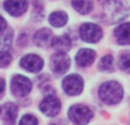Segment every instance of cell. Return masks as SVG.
<instances>
[{"mask_svg":"<svg viewBox=\"0 0 130 125\" xmlns=\"http://www.w3.org/2000/svg\"><path fill=\"white\" fill-rule=\"evenodd\" d=\"M0 113H1V107H0Z\"/></svg>","mask_w":130,"mask_h":125,"instance_id":"obj_25","label":"cell"},{"mask_svg":"<svg viewBox=\"0 0 130 125\" xmlns=\"http://www.w3.org/2000/svg\"><path fill=\"white\" fill-rule=\"evenodd\" d=\"M98 96L101 100L107 105H115L122 99L123 89L115 81H108L101 85L98 90Z\"/></svg>","mask_w":130,"mask_h":125,"instance_id":"obj_1","label":"cell"},{"mask_svg":"<svg viewBox=\"0 0 130 125\" xmlns=\"http://www.w3.org/2000/svg\"><path fill=\"white\" fill-rule=\"evenodd\" d=\"M114 34L120 45H130V23L118 26L114 31Z\"/></svg>","mask_w":130,"mask_h":125,"instance_id":"obj_12","label":"cell"},{"mask_svg":"<svg viewBox=\"0 0 130 125\" xmlns=\"http://www.w3.org/2000/svg\"><path fill=\"white\" fill-rule=\"evenodd\" d=\"M95 60V51L90 49H81L80 51L76 54L75 61L79 66L86 67L91 65Z\"/></svg>","mask_w":130,"mask_h":125,"instance_id":"obj_11","label":"cell"},{"mask_svg":"<svg viewBox=\"0 0 130 125\" xmlns=\"http://www.w3.org/2000/svg\"><path fill=\"white\" fill-rule=\"evenodd\" d=\"M10 89L14 96L16 97H25L29 94L32 89V83L27 77L23 75H15L11 80Z\"/></svg>","mask_w":130,"mask_h":125,"instance_id":"obj_3","label":"cell"},{"mask_svg":"<svg viewBox=\"0 0 130 125\" xmlns=\"http://www.w3.org/2000/svg\"><path fill=\"white\" fill-rule=\"evenodd\" d=\"M20 65L24 69H26L27 72H32L36 73L42 69L43 67V60L39 56L33 54H29L26 56H24L20 61Z\"/></svg>","mask_w":130,"mask_h":125,"instance_id":"obj_8","label":"cell"},{"mask_svg":"<svg viewBox=\"0 0 130 125\" xmlns=\"http://www.w3.org/2000/svg\"><path fill=\"white\" fill-rule=\"evenodd\" d=\"M99 68L105 72L112 71L113 69V57L110 56V55L104 56L103 58L101 59V62H99Z\"/></svg>","mask_w":130,"mask_h":125,"instance_id":"obj_19","label":"cell"},{"mask_svg":"<svg viewBox=\"0 0 130 125\" xmlns=\"http://www.w3.org/2000/svg\"><path fill=\"white\" fill-rule=\"evenodd\" d=\"M40 110L49 117H54L61 110V101L56 96H47L40 103Z\"/></svg>","mask_w":130,"mask_h":125,"instance_id":"obj_7","label":"cell"},{"mask_svg":"<svg viewBox=\"0 0 130 125\" xmlns=\"http://www.w3.org/2000/svg\"><path fill=\"white\" fill-rule=\"evenodd\" d=\"M70 67V58L65 52H57L52 58V69L56 74H64Z\"/></svg>","mask_w":130,"mask_h":125,"instance_id":"obj_9","label":"cell"},{"mask_svg":"<svg viewBox=\"0 0 130 125\" xmlns=\"http://www.w3.org/2000/svg\"><path fill=\"white\" fill-rule=\"evenodd\" d=\"M52 47L57 52H66L71 48V40L67 35L56 36L52 40Z\"/></svg>","mask_w":130,"mask_h":125,"instance_id":"obj_13","label":"cell"},{"mask_svg":"<svg viewBox=\"0 0 130 125\" xmlns=\"http://www.w3.org/2000/svg\"><path fill=\"white\" fill-rule=\"evenodd\" d=\"M50 38H52V32L47 29H41L38 32H36L33 36V41L39 47H45L49 43Z\"/></svg>","mask_w":130,"mask_h":125,"instance_id":"obj_15","label":"cell"},{"mask_svg":"<svg viewBox=\"0 0 130 125\" xmlns=\"http://www.w3.org/2000/svg\"><path fill=\"white\" fill-rule=\"evenodd\" d=\"M69 117L75 124H86L91 119L92 113L86 106L75 105L69 109Z\"/></svg>","mask_w":130,"mask_h":125,"instance_id":"obj_4","label":"cell"},{"mask_svg":"<svg viewBox=\"0 0 130 125\" xmlns=\"http://www.w3.org/2000/svg\"><path fill=\"white\" fill-rule=\"evenodd\" d=\"M6 27H7L6 20H5L4 17H1V16H0V34L4 33V31L6 30Z\"/></svg>","mask_w":130,"mask_h":125,"instance_id":"obj_23","label":"cell"},{"mask_svg":"<svg viewBox=\"0 0 130 125\" xmlns=\"http://www.w3.org/2000/svg\"><path fill=\"white\" fill-rule=\"evenodd\" d=\"M102 29L96 24L86 23L80 27V36L83 41L89 43H96L102 39Z\"/></svg>","mask_w":130,"mask_h":125,"instance_id":"obj_5","label":"cell"},{"mask_svg":"<svg viewBox=\"0 0 130 125\" xmlns=\"http://www.w3.org/2000/svg\"><path fill=\"white\" fill-rule=\"evenodd\" d=\"M119 66L122 71L130 72V52H124L119 58Z\"/></svg>","mask_w":130,"mask_h":125,"instance_id":"obj_20","label":"cell"},{"mask_svg":"<svg viewBox=\"0 0 130 125\" xmlns=\"http://www.w3.org/2000/svg\"><path fill=\"white\" fill-rule=\"evenodd\" d=\"M72 6L80 14H88L92 10V0H72Z\"/></svg>","mask_w":130,"mask_h":125,"instance_id":"obj_16","label":"cell"},{"mask_svg":"<svg viewBox=\"0 0 130 125\" xmlns=\"http://www.w3.org/2000/svg\"><path fill=\"white\" fill-rule=\"evenodd\" d=\"M11 40H13V31L8 30L6 33L2 34L0 36V49L7 50L11 46Z\"/></svg>","mask_w":130,"mask_h":125,"instance_id":"obj_18","label":"cell"},{"mask_svg":"<svg viewBox=\"0 0 130 125\" xmlns=\"http://www.w3.org/2000/svg\"><path fill=\"white\" fill-rule=\"evenodd\" d=\"M63 89L70 96H76L81 93L83 89L82 77L76 74H71L63 80Z\"/></svg>","mask_w":130,"mask_h":125,"instance_id":"obj_6","label":"cell"},{"mask_svg":"<svg viewBox=\"0 0 130 125\" xmlns=\"http://www.w3.org/2000/svg\"><path fill=\"white\" fill-rule=\"evenodd\" d=\"M4 90H5V81L2 78H0V94L4 92Z\"/></svg>","mask_w":130,"mask_h":125,"instance_id":"obj_24","label":"cell"},{"mask_svg":"<svg viewBox=\"0 0 130 125\" xmlns=\"http://www.w3.org/2000/svg\"><path fill=\"white\" fill-rule=\"evenodd\" d=\"M17 107H16L14 103H6L4 107H1V113L2 118L7 122V123H14L17 116Z\"/></svg>","mask_w":130,"mask_h":125,"instance_id":"obj_14","label":"cell"},{"mask_svg":"<svg viewBox=\"0 0 130 125\" xmlns=\"http://www.w3.org/2000/svg\"><path fill=\"white\" fill-rule=\"evenodd\" d=\"M11 55L7 51H0V67H6L10 64Z\"/></svg>","mask_w":130,"mask_h":125,"instance_id":"obj_21","label":"cell"},{"mask_svg":"<svg viewBox=\"0 0 130 125\" xmlns=\"http://www.w3.org/2000/svg\"><path fill=\"white\" fill-rule=\"evenodd\" d=\"M129 13V5H127L124 0H107L105 4V15L113 23L123 20Z\"/></svg>","mask_w":130,"mask_h":125,"instance_id":"obj_2","label":"cell"},{"mask_svg":"<svg viewBox=\"0 0 130 125\" xmlns=\"http://www.w3.org/2000/svg\"><path fill=\"white\" fill-rule=\"evenodd\" d=\"M4 7L11 16H21L26 11L27 2L26 0H6L4 2Z\"/></svg>","mask_w":130,"mask_h":125,"instance_id":"obj_10","label":"cell"},{"mask_svg":"<svg viewBox=\"0 0 130 125\" xmlns=\"http://www.w3.org/2000/svg\"><path fill=\"white\" fill-rule=\"evenodd\" d=\"M21 124H29V125H33V124H38V119L32 115H25L23 116V118L20 121Z\"/></svg>","mask_w":130,"mask_h":125,"instance_id":"obj_22","label":"cell"},{"mask_svg":"<svg viewBox=\"0 0 130 125\" xmlns=\"http://www.w3.org/2000/svg\"><path fill=\"white\" fill-rule=\"evenodd\" d=\"M67 22V14L64 11H55L49 16V23L55 27H62Z\"/></svg>","mask_w":130,"mask_h":125,"instance_id":"obj_17","label":"cell"}]
</instances>
